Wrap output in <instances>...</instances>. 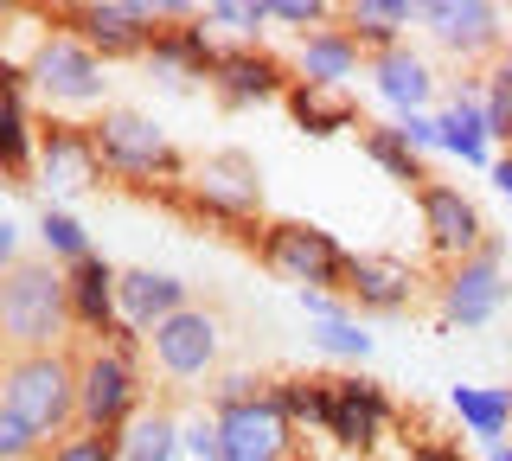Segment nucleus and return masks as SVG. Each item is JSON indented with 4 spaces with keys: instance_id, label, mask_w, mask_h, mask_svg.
Segmentation results:
<instances>
[{
    "instance_id": "nucleus-10",
    "label": "nucleus",
    "mask_w": 512,
    "mask_h": 461,
    "mask_svg": "<svg viewBox=\"0 0 512 461\" xmlns=\"http://www.w3.org/2000/svg\"><path fill=\"white\" fill-rule=\"evenodd\" d=\"M391 429H397L391 391L372 385L365 372H340V378H333V423H327V436L340 442V449H352V455H378Z\"/></svg>"
},
{
    "instance_id": "nucleus-17",
    "label": "nucleus",
    "mask_w": 512,
    "mask_h": 461,
    "mask_svg": "<svg viewBox=\"0 0 512 461\" xmlns=\"http://www.w3.org/2000/svg\"><path fill=\"white\" fill-rule=\"evenodd\" d=\"M103 173V154H96V135L77 129V122H45L39 135V161H32V180L45 193H84Z\"/></svg>"
},
{
    "instance_id": "nucleus-36",
    "label": "nucleus",
    "mask_w": 512,
    "mask_h": 461,
    "mask_svg": "<svg viewBox=\"0 0 512 461\" xmlns=\"http://www.w3.org/2000/svg\"><path fill=\"white\" fill-rule=\"evenodd\" d=\"M269 13H276L282 26H295L301 39H308V33H320V26L333 20V7H327V0H269Z\"/></svg>"
},
{
    "instance_id": "nucleus-21",
    "label": "nucleus",
    "mask_w": 512,
    "mask_h": 461,
    "mask_svg": "<svg viewBox=\"0 0 512 461\" xmlns=\"http://www.w3.org/2000/svg\"><path fill=\"white\" fill-rule=\"evenodd\" d=\"M410 295H416V269L410 263L378 257V250L352 257V269H346V301L359 314H397V308H410Z\"/></svg>"
},
{
    "instance_id": "nucleus-41",
    "label": "nucleus",
    "mask_w": 512,
    "mask_h": 461,
    "mask_svg": "<svg viewBox=\"0 0 512 461\" xmlns=\"http://www.w3.org/2000/svg\"><path fill=\"white\" fill-rule=\"evenodd\" d=\"M20 263V218H0V269Z\"/></svg>"
},
{
    "instance_id": "nucleus-42",
    "label": "nucleus",
    "mask_w": 512,
    "mask_h": 461,
    "mask_svg": "<svg viewBox=\"0 0 512 461\" xmlns=\"http://www.w3.org/2000/svg\"><path fill=\"white\" fill-rule=\"evenodd\" d=\"M493 186H500V199L512 205V154H500V161H493Z\"/></svg>"
},
{
    "instance_id": "nucleus-24",
    "label": "nucleus",
    "mask_w": 512,
    "mask_h": 461,
    "mask_svg": "<svg viewBox=\"0 0 512 461\" xmlns=\"http://www.w3.org/2000/svg\"><path fill=\"white\" fill-rule=\"evenodd\" d=\"M365 65V45L346 33V26H320L295 45V77L301 84H327V90H346Z\"/></svg>"
},
{
    "instance_id": "nucleus-27",
    "label": "nucleus",
    "mask_w": 512,
    "mask_h": 461,
    "mask_svg": "<svg viewBox=\"0 0 512 461\" xmlns=\"http://www.w3.org/2000/svg\"><path fill=\"white\" fill-rule=\"evenodd\" d=\"M455 417L468 423V436H480L487 449H500L512 429V385H455L448 391Z\"/></svg>"
},
{
    "instance_id": "nucleus-15",
    "label": "nucleus",
    "mask_w": 512,
    "mask_h": 461,
    "mask_svg": "<svg viewBox=\"0 0 512 461\" xmlns=\"http://www.w3.org/2000/svg\"><path fill=\"white\" fill-rule=\"evenodd\" d=\"M506 308V269H500V244H487L480 257L442 269V314L455 327H487Z\"/></svg>"
},
{
    "instance_id": "nucleus-30",
    "label": "nucleus",
    "mask_w": 512,
    "mask_h": 461,
    "mask_svg": "<svg viewBox=\"0 0 512 461\" xmlns=\"http://www.w3.org/2000/svg\"><path fill=\"white\" fill-rule=\"evenodd\" d=\"M269 397L295 429H327L333 423V378H269Z\"/></svg>"
},
{
    "instance_id": "nucleus-23",
    "label": "nucleus",
    "mask_w": 512,
    "mask_h": 461,
    "mask_svg": "<svg viewBox=\"0 0 512 461\" xmlns=\"http://www.w3.org/2000/svg\"><path fill=\"white\" fill-rule=\"evenodd\" d=\"M372 90L397 116H429V103H436V65L423 52H410V45H397V52L372 58Z\"/></svg>"
},
{
    "instance_id": "nucleus-2",
    "label": "nucleus",
    "mask_w": 512,
    "mask_h": 461,
    "mask_svg": "<svg viewBox=\"0 0 512 461\" xmlns=\"http://www.w3.org/2000/svg\"><path fill=\"white\" fill-rule=\"evenodd\" d=\"M0 410L20 417L32 436L52 449L58 436L77 429V359L64 353H7L0 372Z\"/></svg>"
},
{
    "instance_id": "nucleus-32",
    "label": "nucleus",
    "mask_w": 512,
    "mask_h": 461,
    "mask_svg": "<svg viewBox=\"0 0 512 461\" xmlns=\"http://www.w3.org/2000/svg\"><path fill=\"white\" fill-rule=\"evenodd\" d=\"M276 20L269 13V0H212L205 7V26H224V33H237V45H256V33Z\"/></svg>"
},
{
    "instance_id": "nucleus-35",
    "label": "nucleus",
    "mask_w": 512,
    "mask_h": 461,
    "mask_svg": "<svg viewBox=\"0 0 512 461\" xmlns=\"http://www.w3.org/2000/svg\"><path fill=\"white\" fill-rule=\"evenodd\" d=\"M480 109H487V129H493V148L512 154V77L493 65L487 71V97H480Z\"/></svg>"
},
{
    "instance_id": "nucleus-39",
    "label": "nucleus",
    "mask_w": 512,
    "mask_h": 461,
    "mask_svg": "<svg viewBox=\"0 0 512 461\" xmlns=\"http://www.w3.org/2000/svg\"><path fill=\"white\" fill-rule=\"evenodd\" d=\"M397 129H404V141H410L416 154H423V161L442 148V129H436V116H397Z\"/></svg>"
},
{
    "instance_id": "nucleus-7",
    "label": "nucleus",
    "mask_w": 512,
    "mask_h": 461,
    "mask_svg": "<svg viewBox=\"0 0 512 461\" xmlns=\"http://www.w3.org/2000/svg\"><path fill=\"white\" fill-rule=\"evenodd\" d=\"M52 20L71 39H84L103 65H116V58H148L154 39H160L148 0H77V7H58Z\"/></svg>"
},
{
    "instance_id": "nucleus-4",
    "label": "nucleus",
    "mask_w": 512,
    "mask_h": 461,
    "mask_svg": "<svg viewBox=\"0 0 512 461\" xmlns=\"http://www.w3.org/2000/svg\"><path fill=\"white\" fill-rule=\"evenodd\" d=\"M256 250H263V263L276 269L282 282H301V295H346L352 250L333 231L308 225V218H276V225H263Z\"/></svg>"
},
{
    "instance_id": "nucleus-29",
    "label": "nucleus",
    "mask_w": 512,
    "mask_h": 461,
    "mask_svg": "<svg viewBox=\"0 0 512 461\" xmlns=\"http://www.w3.org/2000/svg\"><path fill=\"white\" fill-rule=\"evenodd\" d=\"M359 141H365V154H372V167H384L391 180L416 186V193L429 186V167H423V154H416L410 141H404V129H397V122H365V129H359Z\"/></svg>"
},
{
    "instance_id": "nucleus-19",
    "label": "nucleus",
    "mask_w": 512,
    "mask_h": 461,
    "mask_svg": "<svg viewBox=\"0 0 512 461\" xmlns=\"http://www.w3.org/2000/svg\"><path fill=\"white\" fill-rule=\"evenodd\" d=\"M218 58H224V45L212 39V26H205V13H199V20L167 26V33L154 39L148 65H154V77H160L167 90H186L192 77H212V71H218Z\"/></svg>"
},
{
    "instance_id": "nucleus-44",
    "label": "nucleus",
    "mask_w": 512,
    "mask_h": 461,
    "mask_svg": "<svg viewBox=\"0 0 512 461\" xmlns=\"http://www.w3.org/2000/svg\"><path fill=\"white\" fill-rule=\"evenodd\" d=\"M487 461H512V449H506V442H500V449H493V455H487Z\"/></svg>"
},
{
    "instance_id": "nucleus-3",
    "label": "nucleus",
    "mask_w": 512,
    "mask_h": 461,
    "mask_svg": "<svg viewBox=\"0 0 512 461\" xmlns=\"http://www.w3.org/2000/svg\"><path fill=\"white\" fill-rule=\"evenodd\" d=\"M96 135V154H103V173H116V180H135V186H186V154L167 141L154 116H141V109H103V116L90 122Z\"/></svg>"
},
{
    "instance_id": "nucleus-20",
    "label": "nucleus",
    "mask_w": 512,
    "mask_h": 461,
    "mask_svg": "<svg viewBox=\"0 0 512 461\" xmlns=\"http://www.w3.org/2000/svg\"><path fill=\"white\" fill-rule=\"evenodd\" d=\"M39 122H32V90L20 65H0V161H7V180H32V161H39Z\"/></svg>"
},
{
    "instance_id": "nucleus-40",
    "label": "nucleus",
    "mask_w": 512,
    "mask_h": 461,
    "mask_svg": "<svg viewBox=\"0 0 512 461\" xmlns=\"http://www.w3.org/2000/svg\"><path fill=\"white\" fill-rule=\"evenodd\" d=\"M410 461H468L455 449V442H436V436H423V442H410Z\"/></svg>"
},
{
    "instance_id": "nucleus-9",
    "label": "nucleus",
    "mask_w": 512,
    "mask_h": 461,
    "mask_svg": "<svg viewBox=\"0 0 512 461\" xmlns=\"http://www.w3.org/2000/svg\"><path fill=\"white\" fill-rule=\"evenodd\" d=\"M148 353H154V372L173 378V385H192L205 378L224 353V321L212 308H180L173 321H160L148 333Z\"/></svg>"
},
{
    "instance_id": "nucleus-8",
    "label": "nucleus",
    "mask_w": 512,
    "mask_h": 461,
    "mask_svg": "<svg viewBox=\"0 0 512 461\" xmlns=\"http://www.w3.org/2000/svg\"><path fill=\"white\" fill-rule=\"evenodd\" d=\"M186 205L205 218H231V225H244V218L263 212V167L250 161V154L224 148V154H205L199 167L186 173Z\"/></svg>"
},
{
    "instance_id": "nucleus-33",
    "label": "nucleus",
    "mask_w": 512,
    "mask_h": 461,
    "mask_svg": "<svg viewBox=\"0 0 512 461\" xmlns=\"http://www.w3.org/2000/svg\"><path fill=\"white\" fill-rule=\"evenodd\" d=\"M39 461H122V436H103V429H71V436H58Z\"/></svg>"
},
{
    "instance_id": "nucleus-6",
    "label": "nucleus",
    "mask_w": 512,
    "mask_h": 461,
    "mask_svg": "<svg viewBox=\"0 0 512 461\" xmlns=\"http://www.w3.org/2000/svg\"><path fill=\"white\" fill-rule=\"evenodd\" d=\"M20 71H26V90L39 103H52V109H96V103H103V90H109L103 58H96L84 39H71L64 26L32 45V58H26Z\"/></svg>"
},
{
    "instance_id": "nucleus-11",
    "label": "nucleus",
    "mask_w": 512,
    "mask_h": 461,
    "mask_svg": "<svg viewBox=\"0 0 512 461\" xmlns=\"http://www.w3.org/2000/svg\"><path fill=\"white\" fill-rule=\"evenodd\" d=\"M416 205H423V237H429V250H436L448 269L468 263V257H480V250L493 244L487 225H480V205L461 193V186L429 180L423 193H416Z\"/></svg>"
},
{
    "instance_id": "nucleus-12",
    "label": "nucleus",
    "mask_w": 512,
    "mask_h": 461,
    "mask_svg": "<svg viewBox=\"0 0 512 461\" xmlns=\"http://www.w3.org/2000/svg\"><path fill=\"white\" fill-rule=\"evenodd\" d=\"M218 436H224V461H295V423L276 410V397H250V404H224L212 410Z\"/></svg>"
},
{
    "instance_id": "nucleus-45",
    "label": "nucleus",
    "mask_w": 512,
    "mask_h": 461,
    "mask_svg": "<svg viewBox=\"0 0 512 461\" xmlns=\"http://www.w3.org/2000/svg\"><path fill=\"white\" fill-rule=\"evenodd\" d=\"M295 461H314V455H295Z\"/></svg>"
},
{
    "instance_id": "nucleus-25",
    "label": "nucleus",
    "mask_w": 512,
    "mask_h": 461,
    "mask_svg": "<svg viewBox=\"0 0 512 461\" xmlns=\"http://www.w3.org/2000/svg\"><path fill=\"white\" fill-rule=\"evenodd\" d=\"M340 20H346V33L359 39L365 52L384 58V52H397V45H410L404 26L423 20V0H346Z\"/></svg>"
},
{
    "instance_id": "nucleus-16",
    "label": "nucleus",
    "mask_w": 512,
    "mask_h": 461,
    "mask_svg": "<svg viewBox=\"0 0 512 461\" xmlns=\"http://www.w3.org/2000/svg\"><path fill=\"white\" fill-rule=\"evenodd\" d=\"M212 90L231 109H250V103L288 97V90H295V71H288L276 52H263V45H224V58L212 71Z\"/></svg>"
},
{
    "instance_id": "nucleus-34",
    "label": "nucleus",
    "mask_w": 512,
    "mask_h": 461,
    "mask_svg": "<svg viewBox=\"0 0 512 461\" xmlns=\"http://www.w3.org/2000/svg\"><path fill=\"white\" fill-rule=\"evenodd\" d=\"M314 346H320V353H333V359H352V365L372 359V333L352 321V314H340V321H320L314 327Z\"/></svg>"
},
{
    "instance_id": "nucleus-37",
    "label": "nucleus",
    "mask_w": 512,
    "mask_h": 461,
    "mask_svg": "<svg viewBox=\"0 0 512 461\" xmlns=\"http://www.w3.org/2000/svg\"><path fill=\"white\" fill-rule=\"evenodd\" d=\"M39 455H45V442L32 436L20 417H7V410H0V461H39Z\"/></svg>"
},
{
    "instance_id": "nucleus-43",
    "label": "nucleus",
    "mask_w": 512,
    "mask_h": 461,
    "mask_svg": "<svg viewBox=\"0 0 512 461\" xmlns=\"http://www.w3.org/2000/svg\"><path fill=\"white\" fill-rule=\"evenodd\" d=\"M500 71H506V77H512V39H506V52H500Z\"/></svg>"
},
{
    "instance_id": "nucleus-14",
    "label": "nucleus",
    "mask_w": 512,
    "mask_h": 461,
    "mask_svg": "<svg viewBox=\"0 0 512 461\" xmlns=\"http://www.w3.org/2000/svg\"><path fill=\"white\" fill-rule=\"evenodd\" d=\"M480 97H487V71H468L455 77V90H448V103L436 109V129H442V154H455L461 167H487L493 173V129H487V109H480Z\"/></svg>"
},
{
    "instance_id": "nucleus-22",
    "label": "nucleus",
    "mask_w": 512,
    "mask_h": 461,
    "mask_svg": "<svg viewBox=\"0 0 512 461\" xmlns=\"http://www.w3.org/2000/svg\"><path fill=\"white\" fill-rule=\"evenodd\" d=\"M180 308H192L180 276H167V269H122V327L128 333L148 340V333L160 321H173Z\"/></svg>"
},
{
    "instance_id": "nucleus-26",
    "label": "nucleus",
    "mask_w": 512,
    "mask_h": 461,
    "mask_svg": "<svg viewBox=\"0 0 512 461\" xmlns=\"http://www.w3.org/2000/svg\"><path fill=\"white\" fill-rule=\"evenodd\" d=\"M288 116H295V129L301 135H314V141H327V135H346L352 122H359V109H352L346 90H327V84H301L295 77V90H288ZM365 129V122H359Z\"/></svg>"
},
{
    "instance_id": "nucleus-13",
    "label": "nucleus",
    "mask_w": 512,
    "mask_h": 461,
    "mask_svg": "<svg viewBox=\"0 0 512 461\" xmlns=\"http://www.w3.org/2000/svg\"><path fill=\"white\" fill-rule=\"evenodd\" d=\"M423 26L461 65H480V58L506 52V26H500L493 0H423Z\"/></svg>"
},
{
    "instance_id": "nucleus-38",
    "label": "nucleus",
    "mask_w": 512,
    "mask_h": 461,
    "mask_svg": "<svg viewBox=\"0 0 512 461\" xmlns=\"http://www.w3.org/2000/svg\"><path fill=\"white\" fill-rule=\"evenodd\" d=\"M186 455H192V461H224L218 417H192V423H186Z\"/></svg>"
},
{
    "instance_id": "nucleus-28",
    "label": "nucleus",
    "mask_w": 512,
    "mask_h": 461,
    "mask_svg": "<svg viewBox=\"0 0 512 461\" xmlns=\"http://www.w3.org/2000/svg\"><path fill=\"white\" fill-rule=\"evenodd\" d=\"M180 449H186V423L160 404L141 410V417L122 429V461H173Z\"/></svg>"
},
{
    "instance_id": "nucleus-1",
    "label": "nucleus",
    "mask_w": 512,
    "mask_h": 461,
    "mask_svg": "<svg viewBox=\"0 0 512 461\" xmlns=\"http://www.w3.org/2000/svg\"><path fill=\"white\" fill-rule=\"evenodd\" d=\"M71 321V276L52 257H20L0 269V333L13 353H58Z\"/></svg>"
},
{
    "instance_id": "nucleus-18",
    "label": "nucleus",
    "mask_w": 512,
    "mask_h": 461,
    "mask_svg": "<svg viewBox=\"0 0 512 461\" xmlns=\"http://www.w3.org/2000/svg\"><path fill=\"white\" fill-rule=\"evenodd\" d=\"M64 276H71V321L84 333H96V346L116 340L122 333V269L109 257H84Z\"/></svg>"
},
{
    "instance_id": "nucleus-31",
    "label": "nucleus",
    "mask_w": 512,
    "mask_h": 461,
    "mask_svg": "<svg viewBox=\"0 0 512 461\" xmlns=\"http://www.w3.org/2000/svg\"><path fill=\"white\" fill-rule=\"evenodd\" d=\"M39 244H45V257H52L58 269H77L84 257H96V250H90V231H84V218L64 212V205H45V212H39Z\"/></svg>"
},
{
    "instance_id": "nucleus-5",
    "label": "nucleus",
    "mask_w": 512,
    "mask_h": 461,
    "mask_svg": "<svg viewBox=\"0 0 512 461\" xmlns=\"http://www.w3.org/2000/svg\"><path fill=\"white\" fill-rule=\"evenodd\" d=\"M141 359L135 346H90L77 359V429H103V436H122L128 423L141 417Z\"/></svg>"
}]
</instances>
